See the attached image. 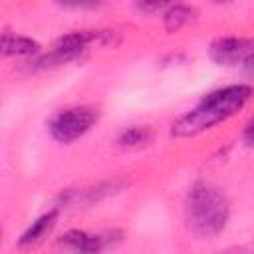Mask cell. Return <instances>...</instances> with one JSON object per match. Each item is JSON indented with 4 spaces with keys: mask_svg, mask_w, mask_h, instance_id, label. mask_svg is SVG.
<instances>
[{
    "mask_svg": "<svg viewBox=\"0 0 254 254\" xmlns=\"http://www.w3.org/2000/svg\"><path fill=\"white\" fill-rule=\"evenodd\" d=\"M64 8H75V10H83V8H97L99 4H95V2H65V4H62Z\"/></svg>",
    "mask_w": 254,
    "mask_h": 254,
    "instance_id": "12",
    "label": "cell"
},
{
    "mask_svg": "<svg viewBox=\"0 0 254 254\" xmlns=\"http://www.w3.org/2000/svg\"><path fill=\"white\" fill-rule=\"evenodd\" d=\"M99 121V109L93 105H71L56 111L48 121V131L54 141L69 145L91 131Z\"/></svg>",
    "mask_w": 254,
    "mask_h": 254,
    "instance_id": "3",
    "label": "cell"
},
{
    "mask_svg": "<svg viewBox=\"0 0 254 254\" xmlns=\"http://www.w3.org/2000/svg\"><path fill=\"white\" fill-rule=\"evenodd\" d=\"M2 56L4 58H36L40 56V44L30 38V36H24V34H14V32H4L2 34Z\"/></svg>",
    "mask_w": 254,
    "mask_h": 254,
    "instance_id": "7",
    "label": "cell"
},
{
    "mask_svg": "<svg viewBox=\"0 0 254 254\" xmlns=\"http://www.w3.org/2000/svg\"><path fill=\"white\" fill-rule=\"evenodd\" d=\"M250 56H254V40L244 36H220L208 46V58L222 67L244 65Z\"/></svg>",
    "mask_w": 254,
    "mask_h": 254,
    "instance_id": "5",
    "label": "cell"
},
{
    "mask_svg": "<svg viewBox=\"0 0 254 254\" xmlns=\"http://www.w3.org/2000/svg\"><path fill=\"white\" fill-rule=\"evenodd\" d=\"M163 16V26L167 32H179L181 28H185L187 24H190L196 18V10L189 4H169L165 8Z\"/></svg>",
    "mask_w": 254,
    "mask_h": 254,
    "instance_id": "8",
    "label": "cell"
},
{
    "mask_svg": "<svg viewBox=\"0 0 254 254\" xmlns=\"http://www.w3.org/2000/svg\"><path fill=\"white\" fill-rule=\"evenodd\" d=\"M242 141H244L248 147H254V117H250V119H248V123L244 125Z\"/></svg>",
    "mask_w": 254,
    "mask_h": 254,
    "instance_id": "11",
    "label": "cell"
},
{
    "mask_svg": "<svg viewBox=\"0 0 254 254\" xmlns=\"http://www.w3.org/2000/svg\"><path fill=\"white\" fill-rule=\"evenodd\" d=\"M123 234L119 230H105V232H87L79 228H71L62 234L60 246H64L71 254H103L107 248L119 244Z\"/></svg>",
    "mask_w": 254,
    "mask_h": 254,
    "instance_id": "4",
    "label": "cell"
},
{
    "mask_svg": "<svg viewBox=\"0 0 254 254\" xmlns=\"http://www.w3.org/2000/svg\"><path fill=\"white\" fill-rule=\"evenodd\" d=\"M167 6H169V4H165V2H137V4H135V8H137L139 12H143V14H155V12L163 14Z\"/></svg>",
    "mask_w": 254,
    "mask_h": 254,
    "instance_id": "10",
    "label": "cell"
},
{
    "mask_svg": "<svg viewBox=\"0 0 254 254\" xmlns=\"http://www.w3.org/2000/svg\"><path fill=\"white\" fill-rule=\"evenodd\" d=\"M183 210L187 228L200 238L220 234L230 220V200L226 192L210 181H194L189 187Z\"/></svg>",
    "mask_w": 254,
    "mask_h": 254,
    "instance_id": "2",
    "label": "cell"
},
{
    "mask_svg": "<svg viewBox=\"0 0 254 254\" xmlns=\"http://www.w3.org/2000/svg\"><path fill=\"white\" fill-rule=\"evenodd\" d=\"M58 216H60V208H50V210L42 212L40 216H36V218L26 226V230L20 234L18 246H20V248H34V246L42 244V242L52 234V230L56 228Z\"/></svg>",
    "mask_w": 254,
    "mask_h": 254,
    "instance_id": "6",
    "label": "cell"
},
{
    "mask_svg": "<svg viewBox=\"0 0 254 254\" xmlns=\"http://www.w3.org/2000/svg\"><path fill=\"white\" fill-rule=\"evenodd\" d=\"M254 95L252 85L248 83H230L216 87L202 95L194 107L179 115L171 123V135L177 139L196 137L218 123L234 117Z\"/></svg>",
    "mask_w": 254,
    "mask_h": 254,
    "instance_id": "1",
    "label": "cell"
},
{
    "mask_svg": "<svg viewBox=\"0 0 254 254\" xmlns=\"http://www.w3.org/2000/svg\"><path fill=\"white\" fill-rule=\"evenodd\" d=\"M242 67H244V73H246L250 79H254V56H250V58L244 62Z\"/></svg>",
    "mask_w": 254,
    "mask_h": 254,
    "instance_id": "13",
    "label": "cell"
},
{
    "mask_svg": "<svg viewBox=\"0 0 254 254\" xmlns=\"http://www.w3.org/2000/svg\"><path fill=\"white\" fill-rule=\"evenodd\" d=\"M153 141V129L149 125H127L117 133V145L121 149H141Z\"/></svg>",
    "mask_w": 254,
    "mask_h": 254,
    "instance_id": "9",
    "label": "cell"
}]
</instances>
